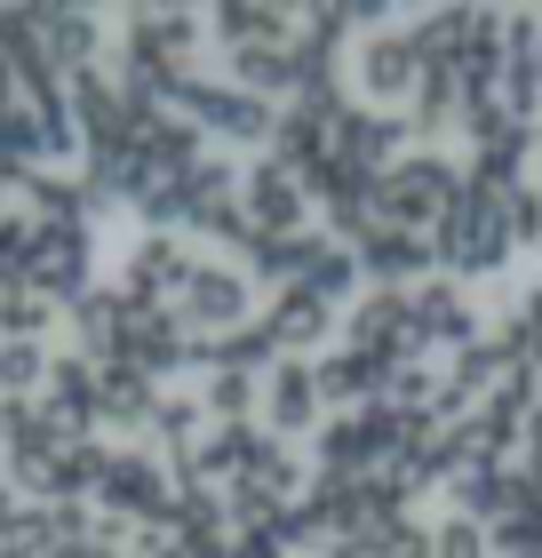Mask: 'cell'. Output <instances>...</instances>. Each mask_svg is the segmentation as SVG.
I'll use <instances>...</instances> for the list:
<instances>
[{"label":"cell","instance_id":"cell-2","mask_svg":"<svg viewBox=\"0 0 542 558\" xmlns=\"http://www.w3.org/2000/svg\"><path fill=\"white\" fill-rule=\"evenodd\" d=\"M0 535H16V502L9 495H0Z\"/></svg>","mask_w":542,"mask_h":558},{"label":"cell","instance_id":"cell-1","mask_svg":"<svg viewBox=\"0 0 542 558\" xmlns=\"http://www.w3.org/2000/svg\"><path fill=\"white\" fill-rule=\"evenodd\" d=\"M0 384H9V391L40 384V351H33V343H9V351H0Z\"/></svg>","mask_w":542,"mask_h":558}]
</instances>
